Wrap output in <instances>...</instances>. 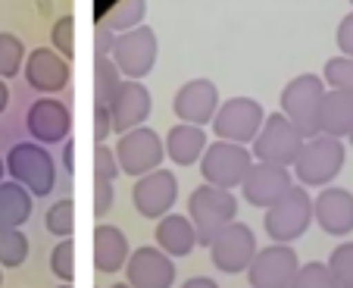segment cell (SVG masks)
<instances>
[{
  "mask_svg": "<svg viewBox=\"0 0 353 288\" xmlns=\"http://www.w3.org/2000/svg\"><path fill=\"white\" fill-rule=\"evenodd\" d=\"M294 185H297V182H294V173L288 166H275V163L256 160L254 166H250V173H247L244 185H241V198L256 210H269L275 201H281Z\"/></svg>",
  "mask_w": 353,
  "mask_h": 288,
  "instance_id": "cell-16",
  "label": "cell"
},
{
  "mask_svg": "<svg viewBox=\"0 0 353 288\" xmlns=\"http://www.w3.org/2000/svg\"><path fill=\"white\" fill-rule=\"evenodd\" d=\"M347 163V144L344 138H332V135H316L307 138L303 151H300L297 163L291 166L294 182L303 188H328L341 175Z\"/></svg>",
  "mask_w": 353,
  "mask_h": 288,
  "instance_id": "cell-3",
  "label": "cell"
},
{
  "mask_svg": "<svg viewBox=\"0 0 353 288\" xmlns=\"http://www.w3.org/2000/svg\"><path fill=\"white\" fill-rule=\"evenodd\" d=\"M322 79L332 91H347L353 94V57H332L322 69Z\"/></svg>",
  "mask_w": 353,
  "mask_h": 288,
  "instance_id": "cell-32",
  "label": "cell"
},
{
  "mask_svg": "<svg viewBox=\"0 0 353 288\" xmlns=\"http://www.w3.org/2000/svg\"><path fill=\"white\" fill-rule=\"evenodd\" d=\"M75 210H72V201L69 198H60L47 207V216H44V226L50 235L57 238H72V229H75Z\"/></svg>",
  "mask_w": 353,
  "mask_h": 288,
  "instance_id": "cell-31",
  "label": "cell"
},
{
  "mask_svg": "<svg viewBox=\"0 0 353 288\" xmlns=\"http://www.w3.org/2000/svg\"><path fill=\"white\" fill-rule=\"evenodd\" d=\"M63 173H69V175L75 173V141L72 138L63 144Z\"/></svg>",
  "mask_w": 353,
  "mask_h": 288,
  "instance_id": "cell-41",
  "label": "cell"
},
{
  "mask_svg": "<svg viewBox=\"0 0 353 288\" xmlns=\"http://www.w3.org/2000/svg\"><path fill=\"white\" fill-rule=\"evenodd\" d=\"M28 54H26V44H22L19 35L13 32H0V79H16L26 66Z\"/></svg>",
  "mask_w": 353,
  "mask_h": 288,
  "instance_id": "cell-29",
  "label": "cell"
},
{
  "mask_svg": "<svg viewBox=\"0 0 353 288\" xmlns=\"http://www.w3.org/2000/svg\"><path fill=\"white\" fill-rule=\"evenodd\" d=\"M7 107H10V88H7V81L0 79V116L7 113Z\"/></svg>",
  "mask_w": 353,
  "mask_h": 288,
  "instance_id": "cell-43",
  "label": "cell"
},
{
  "mask_svg": "<svg viewBox=\"0 0 353 288\" xmlns=\"http://www.w3.org/2000/svg\"><path fill=\"white\" fill-rule=\"evenodd\" d=\"M166 144V160H172L175 166H194L203 160L210 148V132L203 126H188V122H175L163 138Z\"/></svg>",
  "mask_w": 353,
  "mask_h": 288,
  "instance_id": "cell-22",
  "label": "cell"
},
{
  "mask_svg": "<svg viewBox=\"0 0 353 288\" xmlns=\"http://www.w3.org/2000/svg\"><path fill=\"white\" fill-rule=\"evenodd\" d=\"M350 7H353V0H350Z\"/></svg>",
  "mask_w": 353,
  "mask_h": 288,
  "instance_id": "cell-49",
  "label": "cell"
},
{
  "mask_svg": "<svg viewBox=\"0 0 353 288\" xmlns=\"http://www.w3.org/2000/svg\"><path fill=\"white\" fill-rule=\"evenodd\" d=\"M303 144H307L303 132H300L285 113H269L260 135H256V141L250 144V151H254V160L291 169L294 163H297Z\"/></svg>",
  "mask_w": 353,
  "mask_h": 288,
  "instance_id": "cell-7",
  "label": "cell"
},
{
  "mask_svg": "<svg viewBox=\"0 0 353 288\" xmlns=\"http://www.w3.org/2000/svg\"><path fill=\"white\" fill-rule=\"evenodd\" d=\"M157 248L166 251L172 260H179V257H188L194 248H197V229H194L191 216L188 213H169L163 216L160 222H157Z\"/></svg>",
  "mask_w": 353,
  "mask_h": 288,
  "instance_id": "cell-23",
  "label": "cell"
},
{
  "mask_svg": "<svg viewBox=\"0 0 353 288\" xmlns=\"http://www.w3.org/2000/svg\"><path fill=\"white\" fill-rule=\"evenodd\" d=\"M325 79L316 73H300L281 88L279 97V113H285L294 126L303 132V138H316L319 135V110L325 101Z\"/></svg>",
  "mask_w": 353,
  "mask_h": 288,
  "instance_id": "cell-5",
  "label": "cell"
},
{
  "mask_svg": "<svg viewBox=\"0 0 353 288\" xmlns=\"http://www.w3.org/2000/svg\"><path fill=\"white\" fill-rule=\"evenodd\" d=\"M350 148H353V132H350Z\"/></svg>",
  "mask_w": 353,
  "mask_h": 288,
  "instance_id": "cell-48",
  "label": "cell"
},
{
  "mask_svg": "<svg viewBox=\"0 0 353 288\" xmlns=\"http://www.w3.org/2000/svg\"><path fill=\"white\" fill-rule=\"evenodd\" d=\"M0 285H3V267H0Z\"/></svg>",
  "mask_w": 353,
  "mask_h": 288,
  "instance_id": "cell-47",
  "label": "cell"
},
{
  "mask_svg": "<svg viewBox=\"0 0 353 288\" xmlns=\"http://www.w3.org/2000/svg\"><path fill=\"white\" fill-rule=\"evenodd\" d=\"M113 201H116V185L107 179H94V216H97V222H103V216L113 210Z\"/></svg>",
  "mask_w": 353,
  "mask_h": 288,
  "instance_id": "cell-37",
  "label": "cell"
},
{
  "mask_svg": "<svg viewBox=\"0 0 353 288\" xmlns=\"http://www.w3.org/2000/svg\"><path fill=\"white\" fill-rule=\"evenodd\" d=\"M254 151L244 148V144H232V141H210L207 154L200 160V175L207 185L225 188V191H234V188L244 185L247 173L254 166Z\"/></svg>",
  "mask_w": 353,
  "mask_h": 288,
  "instance_id": "cell-8",
  "label": "cell"
},
{
  "mask_svg": "<svg viewBox=\"0 0 353 288\" xmlns=\"http://www.w3.org/2000/svg\"><path fill=\"white\" fill-rule=\"evenodd\" d=\"M222 107L219 88L210 79H191L175 91L172 97V113L175 122H188V126H213L216 113Z\"/></svg>",
  "mask_w": 353,
  "mask_h": 288,
  "instance_id": "cell-14",
  "label": "cell"
},
{
  "mask_svg": "<svg viewBox=\"0 0 353 288\" xmlns=\"http://www.w3.org/2000/svg\"><path fill=\"white\" fill-rule=\"evenodd\" d=\"M113 288H132V285H128V282H116Z\"/></svg>",
  "mask_w": 353,
  "mask_h": 288,
  "instance_id": "cell-45",
  "label": "cell"
},
{
  "mask_svg": "<svg viewBox=\"0 0 353 288\" xmlns=\"http://www.w3.org/2000/svg\"><path fill=\"white\" fill-rule=\"evenodd\" d=\"M313 216L316 226L332 238H347L353 232V191L341 185L322 188L313 198Z\"/></svg>",
  "mask_w": 353,
  "mask_h": 288,
  "instance_id": "cell-19",
  "label": "cell"
},
{
  "mask_svg": "<svg viewBox=\"0 0 353 288\" xmlns=\"http://www.w3.org/2000/svg\"><path fill=\"white\" fill-rule=\"evenodd\" d=\"M7 175L28 188L34 198H50L57 182H60V169L50 154V148L38 144V141H16L7 151Z\"/></svg>",
  "mask_w": 353,
  "mask_h": 288,
  "instance_id": "cell-2",
  "label": "cell"
},
{
  "mask_svg": "<svg viewBox=\"0 0 353 288\" xmlns=\"http://www.w3.org/2000/svg\"><path fill=\"white\" fill-rule=\"evenodd\" d=\"M57 288H72V285H69V282H60V285H57Z\"/></svg>",
  "mask_w": 353,
  "mask_h": 288,
  "instance_id": "cell-46",
  "label": "cell"
},
{
  "mask_svg": "<svg viewBox=\"0 0 353 288\" xmlns=\"http://www.w3.org/2000/svg\"><path fill=\"white\" fill-rule=\"evenodd\" d=\"M94 269L103 276H116L125 269L128 257H132V244H128L125 232L113 222H97L94 226Z\"/></svg>",
  "mask_w": 353,
  "mask_h": 288,
  "instance_id": "cell-21",
  "label": "cell"
},
{
  "mask_svg": "<svg viewBox=\"0 0 353 288\" xmlns=\"http://www.w3.org/2000/svg\"><path fill=\"white\" fill-rule=\"evenodd\" d=\"M28 235L16 226H7V222H0V267L3 269H16L28 260Z\"/></svg>",
  "mask_w": 353,
  "mask_h": 288,
  "instance_id": "cell-27",
  "label": "cell"
},
{
  "mask_svg": "<svg viewBox=\"0 0 353 288\" xmlns=\"http://www.w3.org/2000/svg\"><path fill=\"white\" fill-rule=\"evenodd\" d=\"M34 213V195L28 188H22L19 182H3L0 185V222L22 229Z\"/></svg>",
  "mask_w": 353,
  "mask_h": 288,
  "instance_id": "cell-25",
  "label": "cell"
},
{
  "mask_svg": "<svg viewBox=\"0 0 353 288\" xmlns=\"http://www.w3.org/2000/svg\"><path fill=\"white\" fill-rule=\"evenodd\" d=\"M334 44H338L341 57H353V10L334 28Z\"/></svg>",
  "mask_w": 353,
  "mask_h": 288,
  "instance_id": "cell-39",
  "label": "cell"
},
{
  "mask_svg": "<svg viewBox=\"0 0 353 288\" xmlns=\"http://www.w3.org/2000/svg\"><path fill=\"white\" fill-rule=\"evenodd\" d=\"M50 273H54L60 282H69V285H72V279H75V244H72V238H60L57 248L50 251Z\"/></svg>",
  "mask_w": 353,
  "mask_h": 288,
  "instance_id": "cell-34",
  "label": "cell"
},
{
  "mask_svg": "<svg viewBox=\"0 0 353 288\" xmlns=\"http://www.w3.org/2000/svg\"><path fill=\"white\" fill-rule=\"evenodd\" d=\"M316 222L313 216V195L310 188L294 185L281 201H275L269 210H263V229L275 244H294L310 232Z\"/></svg>",
  "mask_w": 353,
  "mask_h": 288,
  "instance_id": "cell-4",
  "label": "cell"
},
{
  "mask_svg": "<svg viewBox=\"0 0 353 288\" xmlns=\"http://www.w3.org/2000/svg\"><path fill=\"white\" fill-rule=\"evenodd\" d=\"M116 38H119V35H116L113 28H107V26H100L97 22V32H94V57H113Z\"/></svg>",
  "mask_w": 353,
  "mask_h": 288,
  "instance_id": "cell-40",
  "label": "cell"
},
{
  "mask_svg": "<svg viewBox=\"0 0 353 288\" xmlns=\"http://www.w3.org/2000/svg\"><path fill=\"white\" fill-rule=\"evenodd\" d=\"M291 288H341V282L334 279V273L328 269L325 260H310L300 263V273Z\"/></svg>",
  "mask_w": 353,
  "mask_h": 288,
  "instance_id": "cell-30",
  "label": "cell"
},
{
  "mask_svg": "<svg viewBox=\"0 0 353 288\" xmlns=\"http://www.w3.org/2000/svg\"><path fill=\"white\" fill-rule=\"evenodd\" d=\"M175 201H179V179L172 169H157L147 173L141 179H134L132 185V204L144 220H157L175 213Z\"/></svg>",
  "mask_w": 353,
  "mask_h": 288,
  "instance_id": "cell-12",
  "label": "cell"
},
{
  "mask_svg": "<svg viewBox=\"0 0 353 288\" xmlns=\"http://www.w3.org/2000/svg\"><path fill=\"white\" fill-rule=\"evenodd\" d=\"M110 113H113V128L116 135H125L132 128L147 126L150 113H154V94L144 81H122L116 97L110 101Z\"/></svg>",
  "mask_w": 353,
  "mask_h": 288,
  "instance_id": "cell-20",
  "label": "cell"
},
{
  "mask_svg": "<svg viewBox=\"0 0 353 288\" xmlns=\"http://www.w3.org/2000/svg\"><path fill=\"white\" fill-rule=\"evenodd\" d=\"M179 288H219V282H216V279H210V276H194V279L181 282Z\"/></svg>",
  "mask_w": 353,
  "mask_h": 288,
  "instance_id": "cell-42",
  "label": "cell"
},
{
  "mask_svg": "<svg viewBox=\"0 0 353 288\" xmlns=\"http://www.w3.org/2000/svg\"><path fill=\"white\" fill-rule=\"evenodd\" d=\"M3 182H7V160L0 157V185H3Z\"/></svg>",
  "mask_w": 353,
  "mask_h": 288,
  "instance_id": "cell-44",
  "label": "cell"
},
{
  "mask_svg": "<svg viewBox=\"0 0 353 288\" xmlns=\"http://www.w3.org/2000/svg\"><path fill=\"white\" fill-rule=\"evenodd\" d=\"M26 128L32 135V141H38L44 148L66 144L69 132H72V113L60 97H38L34 104H28Z\"/></svg>",
  "mask_w": 353,
  "mask_h": 288,
  "instance_id": "cell-15",
  "label": "cell"
},
{
  "mask_svg": "<svg viewBox=\"0 0 353 288\" xmlns=\"http://www.w3.org/2000/svg\"><path fill=\"white\" fill-rule=\"evenodd\" d=\"M157 57H160V41L150 26H138L132 32L119 35L113 47V63L122 73V79L141 81L154 73Z\"/></svg>",
  "mask_w": 353,
  "mask_h": 288,
  "instance_id": "cell-10",
  "label": "cell"
},
{
  "mask_svg": "<svg viewBox=\"0 0 353 288\" xmlns=\"http://www.w3.org/2000/svg\"><path fill=\"white\" fill-rule=\"evenodd\" d=\"M50 47H54L60 57L72 60V54H75V16L66 13L50 26Z\"/></svg>",
  "mask_w": 353,
  "mask_h": 288,
  "instance_id": "cell-35",
  "label": "cell"
},
{
  "mask_svg": "<svg viewBox=\"0 0 353 288\" xmlns=\"http://www.w3.org/2000/svg\"><path fill=\"white\" fill-rule=\"evenodd\" d=\"M263 122H266V110L256 97H247V94H238V97H225L213 119V135L219 141H232V144H244L250 148L260 135Z\"/></svg>",
  "mask_w": 353,
  "mask_h": 288,
  "instance_id": "cell-6",
  "label": "cell"
},
{
  "mask_svg": "<svg viewBox=\"0 0 353 288\" xmlns=\"http://www.w3.org/2000/svg\"><path fill=\"white\" fill-rule=\"evenodd\" d=\"M144 16H147V0H116L113 7L100 16V26L113 28L116 35H125L132 28L144 26Z\"/></svg>",
  "mask_w": 353,
  "mask_h": 288,
  "instance_id": "cell-26",
  "label": "cell"
},
{
  "mask_svg": "<svg viewBox=\"0 0 353 288\" xmlns=\"http://www.w3.org/2000/svg\"><path fill=\"white\" fill-rule=\"evenodd\" d=\"M188 216H191L194 229H197L200 248H210L222 229L238 222V198H234V191L200 182L188 195Z\"/></svg>",
  "mask_w": 353,
  "mask_h": 288,
  "instance_id": "cell-1",
  "label": "cell"
},
{
  "mask_svg": "<svg viewBox=\"0 0 353 288\" xmlns=\"http://www.w3.org/2000/svg\"><path fill=\"white\" fill-rule=\"evenodd\" d=\"M113 151H116V160H119V169L125 175H132V179L157 173V169H163V160H166V144H163V138L150 126H141L119 135Z\"/></svg>",
  "mask_w": 353,
  "mask_h": 288,
  "instance_id": "cell-9",
  "label": "cell"
},
{
  "mask_svg": "<svg viewBox=\"0 0 353 288\" xmlns=\"http://www.w3.org/2000/svg\"><path fill=\"white\" fill-rule=\"evenodd\" d=\"M122 73L116 69L113 57H94V104H107L116 97V91L122 88Z\"/></svg>",
  "mask_w": 353,
  "mask_h": 288,
  "instance_id": "cell-28",
  "label": "cell"
},
{
  "mask_svg": "<svg viewBox=\"0 0 353 288\" xmlns=\"http://www.w3.org/2000/svg\"><path fill=\"white\" fill-rule=\"evenodd\" d=\"M256 254H260L256 232L247 226V222H232V226L222 229V232L216 235V242L210 244V260L225 276L247 273Z\"/></svg>",
  "mask_w": 353,
  "mask_h": 288,
  "instance_id": "cell-11",
  "label": "cell"
},
{
  "mask_svg": "<svg viewBox=\"0 0 353 288\" xmlns=\"http://www.w3.org/2000/svg\"><path fill=\"white\" fill-rule=\"evenodd\" d=\"M72 69L69 60L60 57L54 47H34L26 60V81L32 91H38L41 97H57L60 91H66Z\"/></svg>",
  "mask_w": 353,
  "mask_h": 288,
  "instance_id": "cell-18",
  "label": "cell"
},
{
  "mask_svg": "<svg viewBox=\"0 0 353 288\" xmlns=\"http://www.w3.org/2000/svg\"><path fill=\"white\" fill-rule=\"evenodd\" d=\"M113 113H110L107 104H94V141L97 144H107V138L113 135Z\"/></svg>",
  "mask_w": 353,
  "mask_h": 288,
  "instance_id": "cell-38",
  "label": "cell"
},
{
  "mask_svg": "<svg viewBox=\"0 0 353 288\" xmlns=\"http://www.w3.org/2000/svg\"><path fill=\"white\" fill-rule=\"evenodd\" d=\"M328 269L334 273V279L341 282V288H353V242L347 238V242L334 244V251L328 254Z\"/></svg>",
  "mask_w": 353,
  "mask_h": 288,
  "instance_id": "cell-33",
  "label": "cell"
},
{
  "mask_svg": "<svg viewBox=\"0 0 353 288\" xmlns=\"http://www.w3.org/2000/svg\"><path fill=\"white\" fill-rule=\"evenodd\" d=\"M300 273V257L294 244H266L247 269L250 288H291Z\"/></svg>",
  "mask_w": 353,
  "mask_h": 288,
  "instance_id": "cell-13",
  "label": "cell"
},
{
  "mask_svg": "<svg viewBox=\"0 0 353 288\" xmlns=\"http://www.w3.org/2000/svg\"><path fill=\"white\" fill-rule=\"evenodd\" d=\"M119 175H122V169H119V160H116V151L110 144H97L94 148V179L116 182Z\"/></svg>",
  "mask_w": 353,
  "mask_h": 288,
  "instance_id": "cell-36",
  "label": "cell"
},
{
  "mask_svg": "<svg viewBox=\"0 0 353 288\" xmlns=\"http://www.w3.org/2000/svg\"><path fill=\"white\" fill-rule=\"evenodd\" d=\"M350 132H353V94L328 88L319 110V135L350 138Z\"/></svg>",
  "mask_w": 353,
  "mask_h": 288,
  "instance_id": "cell-24",
  "label": "cell"
},
{
  "mask_svg": "<svg viewBox=\"0 0 353 288\" xmlns=\"http://www.w3.org/2000/svg\"><path fill=\"white\" fill-rule=\"evenodd\" d=\"M125 282L132 288H172L175 260L157 244H141L125 263Z\"/></svg>",
  "mask_w": 353,
  "mask_h": 288,
  "instance_id": "cell-17",
  "label": "cell"
}]
</instances>
